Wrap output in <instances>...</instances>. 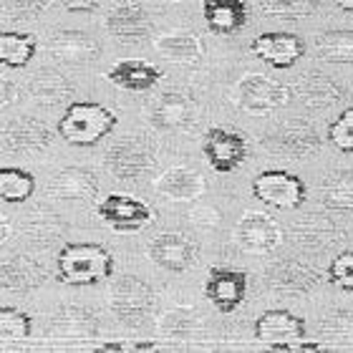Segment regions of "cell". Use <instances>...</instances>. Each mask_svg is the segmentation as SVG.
I'll use <instances>...</instances> for the list:
<instances>
[{
  "mask_svg": "<svg viewBox=\"0 0 353 353\" xmlns=\"http://www.w3.org/2000/svg\"><path fill=\"white\" fill-rule=\"evenodd\" d=\"M56 275L63 285H96L114 275V255L96 243H66L56 258Z\"/></svg>",
  "mask_w": 353,
  "mask_h": 353,
  "instance_id": "6da1fadb",
  "label": "cell"
},
{
  "mask_svg": "<svg viewBox=\"0 0 353 353\" xmlns=\"http://www.w3.org/2000/svg\"><path fill=\"white\" fill-rule=\"evenodd\" d=\"M117 121V114L106 109L103 103L74 101L66 109V114L59 119L56 132L71 147H94L96 141L111 134Z\"/></svg>",
  "mask_w": 353,
  "mask_h": 353,
  "instance_id": "7a4b0ae2",
  "label": "cell"
},
{
  "mask_svg": "<svg viewBox=\"0 0 353 353\" xmlns=\"http://www.w3.org/2000/svg\"><path fill=\"white\" fill-rule=\"evenodd\" d=\"M157 305L154 290L144 280L124 275L111 283L109 290V308L117 316V321L126 328H137L152 316Z\"/></svg>",
  "mask_w": 353,
  "mask_h": 353,
  "instance_id": "3957f363",
  "label": "cell"
},
{
  "mask_svg": "<svg viewBox=\"0 0 353 353\" xmlns=\"http://www.w3.org/2000/svg\"><path fill=\"white\" fill-rule=\"evenodd\" d=\"M235 103L250 117H265L290 103V88L265 74H248L235 86Z\"/></svg>",
  "mask_w": 353,
  "mask_h": 353,
  "instance_id": "277c9868",
  "label": "cell"
},
{
  "mask_svg": "<svg viewBox=\"0 0 353 353\" xmlns=\"http://www.w3.org/2000/svg\"><path fill=\"white\" fill-rule=\"evenodd\" d=\"M103 162H106V170L117 179H137V176L154 170L157 149L144 137L129 134V137L111 141V147L103 154Z\"/></svg>",
  "mask_w": 353,
  "mask_h": 353,
  "instance_id": "5b68a950",
  "label": "cell"
},
{
  "mask_svg": "<svg viewBox=\"0 0 353 353\" xmlns=\"http://www.w3.org/2000/svg\"><path fill=\"white\" fill-rule=\"evenodd\" d=\"M305 182L293 172L265 170L252 179V194L275 210H298L305 202Z\"/></svg>",
  "mask_w": 353,
  "mask_h": 353,
  "instance_id": "8992f818",
  "label": "cell"
},
{
  "mask_svg": "<svg viewBox=\"0 0 353 353\" xmlns=\"http://www.w3.org/2000/svg\"><path fill=\"white\" fill-rule=\"evenodd\" d=\"M265 149H270L272 154H283L288 159H303L321 152L323 139L318 129L305 119H290L285 124H280L275 132H270L260 141Z\"/></svg>",
  "mask_w": 353,
  "mask_h": 353,
  "instance_id": "52a82bcc",
  "label": "cell"
},
{
  "mask_svg": "<svg viewBox=\"0 0 353 353\" xmlns=\"http://www.w3.org/2000/svg\"><path fill=\"white\" fill-rule=\"evenodd\" d=\"M248 139L235 129L228 126H212L202 137V154L214 172L230 174L248 159Z\"/></svg>",
  "mask_w": 353,
  "mask_h": 353,
  "instance_id": "ba28073f",
  "label": "cell"
},
{
  "mask_svg": "<svg viewBox=\"0 0 353 353\" xmlns=\"http://www.w3.org/2000/svg\"><path fill=\"white\" fill-rule=\"evenodd\" d=\"M255 339L278 351H295L305 339V321L285 308L265 310L255 323Z\"/></svg>",
  "mask_w": 353,
  "mask_h": 353,
  "instance_id": "9c48e42d",
  "label": "cell"
},
{
  "mask_svg": "<svg viewBox=\"0 0 353 353\" xmlns=\"http://www.w3.org/2000/svg\"><path fill=\"white\" fill-rule=\"evenodd\" d=\"M197 103L182 91H164L152 106L149 114V124L162 134H182L190 132L197 124Z\"/></svg>",
  "mask_w": 353,
  "mask_h": 353,
  "instance_id": "30bf717a",
  "label": "cell"
},
{
  "mask_svg": "<svg viewBox=\"0 0 353 353\" xmlns=\"http://www.w3.org/2000/svg\"><path fill=\"white\" fill-rule=\"evenodd\" d=\"M265 283L272 293L295 298V295L313 293L323 283V275L313 265L298 263V260H278L265 270Z\"/></svg>",
  "mask_w": 353,
  "mask_h": 353,
  "instance_id": "8fae6325",
  "label": "cell"
},
{
  "mask_svg": "<svg viewBox=\"0 0 353 353\" xmlns=\"http://www.w3.org/2000/svg\"><path fill=\"white\" fill-rule=\"evenodd\" d=\"M99 220L106 222L117 232H139L144 225L152 222L154 212L149 210L147 202L132 194H109L96 205Z\"/></svg>",
  "mask_w": 353,
  "mask_h": 353,
  "instance_id": "7c38bea8",
  "label": "cell"
},
{
  "mask_svg": "<svg viewBox=\"0 0 353 353\" xmlns=\"http://www.w3.org/2000/svg\"><path fill=\"white\" fill-rule=\"evenodd\" d=\"M290 243L303 250L323 252L346 243V230L339 228V222H333L325 214H305L290 225Z\"/></svg>",
  "mask_w": 353,
  "mask_h": 353,
  "instance_id": "4fadbf2b",
  "label": "cell"
},
{
  "mask_svg": "<svg viewBox=\"0 0 353 353\" xmlns=\"http://www.w3.org/2000/svg\"><path fill=\"white\" fill-rule=\"evenodd\" d=\"M280 240H283V230L265 212H248L235 228L237 248L248 255H268L278 248Z\"/></svg>",
  "mask_w": 353,
  "mask_h": 353,
  "instance_id": "5bb4252c",
  "label": "cell"
},
{
  "mask_svg": "<svg viewBox=\"0 0 353 353\" xmlns=\"http://www.w3.org/2000/svg\"><path fill=\"white\" fill-rule=\"evenodd\" d=\"M205 298L220 313H232L248 298V275L235 268H212L205 280Z\"/></svg>",
  "mask_w": 353,
  "mask_h": 353,
  "instance_id": "9a60e30c",
  "label": "cell"
},
{
  "mask_svg": "<svg viewBox=\"0 0 353 353\" xmlns=\"http://www.w3.org/2000/svg\"><path fill=\"white\" fill-rule=\"evenodd\" d=\"M250 51L272 68H293L305 56V41L298 33H263L252 38Z\"/></svg>",
  "mask_w": 353,
  "mask_h": 353,
  "instance_id": "2e32d148",
  "label": "cell"
},
{
  "mask_svg": "<svg viewBox=\"0 0 353 353\" xmlns=\"http://www.w3.org/2000/svg\"><path fill=\"white\" fill-rule=\"evenodd\" d=\"M197 243L184 232H162L149 243V258L152 263L170 272H184L197 263Z\"/></svg>",
  "mask_w": 353,
  "mask_h": 353,
  "instance_id": "e0dca14e",
  "label": "cell"
},
{
  "mask_svg": "<svg viewBox=\"0 0 353 353\" xmlns=\"http://www.w3.org/2000/svg\"><path fill=\"white\" fill-rule=\"evenodd\" d=\"M48 336L56 341H91L99 336V318L81 305H61L51 313L48 321Z\"/></svg>",
  "mask_w": 353,
  "mask_h": 353,
  "instance_id": "ac0fdd59",
  "label": "cell"
},
{
  "mask_svg": "<svg viewBox=\"0 0 353 353\" xmlns=\"http://www.w3.org/2000/svg\"><path fill=\"white\" fill-rule=\"evenodd\" d=\"M48 53L61 63H71V66H83L99 59L101 46L94 36H88L86 30H53L48 36Z\"/></svg>",
  "mask_w": 353,
  "mask_h": 353,
  "instance_id": "d6986e66",
  "label": "cell"
},
{
  "mask_svg": "<svg viewBox=\"0 0 353 353\" xmlns=\"http://www.w3.org/2000/svg\"><path fill=\"white\" fill-rule=\"evenodd\" d=\"M106 30L121 43H141L152 33V18L137 3H121L106 15Z\"/></svg>",
  "mask_w": 353,
  "mask_h": 353,
  "instance_id": "ffe728a7",
  "label": "cell"
},
{
  "mask_svg": "<svg viewBox=\"0 0 353 353\" xmlns=\"http://www.w3.org/2000/svg\"><path fill=\"white\" fill-rule=\"evenodd\" d=\"M99 176L86 167H63L48 182V197L66 199V202H83L96 197Z\"/></svg>",
  "mask_w": 353,
  "mask_h": 353,
  "instance_id": "44dd1931",
  "label": "cell"
},
{
  "mask_svg": "<svg viewBox=\"0 0 353 353\" xmlns=\"http://www.w3.org/2000/svg\"><path fill=\"white\" fill-rule=\"evenodd\" d=\"M53 141V132L43 121L30 117L13 119L3 129V147L8 152H43Z\"/></svg>",
  "mask_w": 353,
  "mask_h": 353,
  "instance_id": "7402d4cb",
  "label": "cell"
},
{
  "mask_svg": "<svg viewBox=\"0 0 353 353\" xmlns=\"http://www.w3.org/2000/svg\"><path fill=\"white\" fill-rule=\"evenodd\" d=\"M248 3L245 0H202V18L210 33L232 36L248 23Z\"/></svg>",
  "mask_w": 353,
  "mask_h": 353,
  "instance_id": "603a6c76",
  "label": "cell"
},
{
  "mask_svg": "<svg viewBox=\"0 0 353 353\" xmlns=\"http://www.w3.org/2000/svg\"><path fill=\"white\" fill-rule=\"evenodd\" d=\"M103 76H106L109 83L124 88V91H149V88H154L159 83L162 68H157L154 63L141 59H126L114 63Z\"/></svg>",
  "mask_w": 353,
  "mask_h": 353,
  "instance_id": "cb8c5ba5",
  "label": "cell"
},
{
  "mask_svg": "<svg viewBox=\"0 0 353 353\" xmlns=\"http://www.w3.org/2000/svg\"><path fill=\"white\" fill-rule=\"evenodd\" d=\"M66 232V225L61 222V217L56 212H51L48 207H36L26 214V220L21 222V235L23 240L36 248V250H46L51 248L61 235Z\"/></svg>",
  "mask_w": 353,
  "mask_h": 353,
  "instance_id": "d4e9b609",
  "label": "cell"
},
{
  "mask_svg": "<svg viewBox=\"0 0 353 353\" xmlns=\"http://www.w3.org/2000/svg\"><path fill=\"white\" fill-rule=\"evenodd\" d=\"M157 192L172 202H194L207 192V182L190 167H172L157 179Z\"/></svg>",
  "mask_w": 353,
  "mask_h": 353,
  "instance_id": "484cf974",
  "label": "cell"
},
{
  "mask_svg": "<svg viewBox=\"0 0 353 353\" xmlns=\"http://www.w3.org/2000/svg\"><path fill=\"white\" fill-rule=\"evenodd\" d=\"M0 275H3V288L10 293H30L46 280L43 265L28 255H6Z\"/></svg>",
  "mask_w": 353,
  "mask_h": 353,
  "instance_id": "4316f807",
  "label": "cell"
},
{
  "mask_svg": "<svg viewBox=\"0 0 353 353\" xmlns=\"http://www.w3.org/2000/svg\"><path fill=\"white\" fill-rule=\"evenodd\" d=\"M30 99L38 103V106H61V103H68L74 99V83L68 76H63L56 68H41L28 83Z\"/></svg>",
  "mask_w": 353,
  "mask_h": 353,
  "instance_id": "83f0119b",
  "label": "cell"
},
{
  "mask_svg": "<svg viewBox=\"0 0 353 353\" xmlns=\"http://www.w3.org/2000/svg\"><path fill=\"white\" fill-rule=\"evenodd\" d=\"M295 96L305 103L308 109H328L346 99V88L339 81H333L331 76L323 74H305L301 81L295 83Z\"/></svg>",
  "mask_w": 353,
  "mask_h": 353,
  "instance_id": "f1b7e54d",
  "label": "cell"
},
{
  "mask_svg": "<svg viewBox=\"0 0 353 353\" xmlns=\"http://www.w3.org/2000/svg\"><path fill=\"white\" fill-rule=\"evenodd\" d=\"M157 51L162 53L167 61L179 63V66H197L205 56V43L194 33L176 30V33H167V36L157 38Z\"/></svg>",
  "mask_w": 353,
  "mask_h": 353,
  "instance_id": "f546056e",
  "label": "cell"
},
{
  "mask_svg": "<svg viewBox=\"0 0 353 353\" xmlns=\"http://www.w3.org/2000/svg\"><path fill=\"white\" fill-rule=\"evenodd\" d=\"M318 197L331 212H353V170H333L325 174Z\"/></svg>",
  "mask_w": 353,
  "mask_h": 353,
  "instance_id": "4dcf8cb0",
  "label": "cell"
},
{
  "mask_svg": "<svg viewBox=\"0 0 353 353\" xmlns=\"http://www.w3.org/2000/svg\"><path fill=\"white\" fill-rule=\"evenodd\" d=\"M36 48L38 41L30 33L6 30L0 36V61H3L6 68H26L36 56Z\"/></svg>",
  "mask_w": 353,
  "mask_h": 353,
  "instance_id": "1f68e13d",
  "label": "cell"
},
{
  "mask_svg": "<svg viewBox=\"0 0 353 353\" xmlns=\"http://www.w3.org/2000/svg\"><path fill=\"white\" fill-rule=\"evenodd\" d=\"M316 56L325 63H353V30H323L316 36Z\"/></svg>",
  "mask_w": 353,
  "mask_h": 353,
  "instance_id": "d6a6232c",
  "label": "cell"
},
{
  "mask_svg": "<svg viewBox=\"0 0 353 353\" xmlns=\"http://www.w3.org/2000/svg\"><path fill=\"white\" fill-rule=\"evenodd\" d=\"M36 192V176L21 167H3L0 170V194L3 202H13L21 205Z\"/></svg>",
  "mask_w": 353,
  "mask_h": 353,
  "instance_id": "836d02e7",
  "label": "cell"
},
{
  "mask_svg": "<svg viewBox=\"0 0 353 353\" xmlns=\"http://www.w3.org/2000/svg\"><path fill=\"white\" fill-rule=\"evenodd\" d=\"M199 325H202V318L197 310L190 305H179V308L164 313L159 331L172 341H190L199 331Z\"/></svg>",
  "mask_w": 353,
  "mask_h": 353,
  "instance_id": "e575fe53",
  "label": "cell"
},
{
  "mask_svg": "<svg viewBox=\"0 0 353 353\" xmlns=\"http://www.w3.org/2000/svg\"><path fill=\"white\" fill-rule=\"evenodd\" d=\"M260 13L268 18H280V21H298L308 18L321 8V0H258Z\"/></svg>",
  "mask_w": 353,
  "mask_h": 353,
  "instance_id": "d590c367",
  "label": "cell"
},
{
  "mask_svg": "<svg viewBox=\"0 0 353 353\" xmlns=\"http://www.w3.org/2000/svg\"><path fill=\"white\" fill-rule=\"evenodd\" d=\"M321 336L328 341L353 343V310H331L318 323Z\"/></svg>",
  "mask_w": 353,
  "mask_h": 353,
  "instance_id": "8d00e7d4",
  "label": "cell"
},
{
  "mask_svg": "<svg viewBox=\"0 0 353 353\" xmlns=\"http://www.w3.org/2000/svg\"><path fill=\"white\" fill-rule=\"evenodd\" d=\"M33 333V321L28 313L18 308H0V336L3 341H26Z\"/></svg>",
  "mask_w": 353,
  "mask_h": 353,
  "instance_id": "74e56055",
  "label": "cell"
},
{
  "mask_svg": "<svg viewBox=\"0 0 353 353\" xmlns=\"http://www.w3.org/2000/svg\"><path fill=\"white\" fill-rule=\"evenodd\" d=\"M328 141L343 154H353V106L341 111L328 124Z\"/></svg>",
  "mask_w": 353,
  "mask_h": 353,
  "instance_id": "f35d334b",
  "label": "cell"
},
{
  "mask_svg": "<svg viewBox=\"0 0 353 353\" xmlns=\"http://www.w3.org/2000/svg\"><path fill=\"white\" fill-rule=\"evenodd\" d=\"M328 283L339 290L353 293V250L339 252L328 265Z\"/></svg>",
  "mask_w": 353,
  "mask_h": 353,
  "instance_id": "ab89813d",
  "label": "cell"
},
{
  "mask_svg": "<svg viewBox=\"0 0 353 353\" xmlns=\"http://www.w3.org/2000/svg\"><path fill=\"white\" fill-rule=\"evenodd\" d=\"M48 0H3V10L13 21H30L38 13H43Z\"/></svg>",
  "mask_w": 353,
  "mask_h": 353,
  "instance_id": "60d3db41",
  "label": "cell"
},
{
  "mask_svg": "<svg viewBox=\"0 0 353 353\" xmlns=\"http://www.w3.org/2000/svg\"><path fill=\"white\" fill-rule=\"evenodd\" d=\"M59 3L71 13H91V10L101 6L103 0H59Z\"/></svg>",
  "mask_w": 353,
  "mask_h": 353,
  "instance_id": "b9f144b4",
  "label": "cell"
},
{
  "mask_svg": "<svg viewBox=\"0 0 353 353\" xmlns=\"http://www.w3.org/2000/svg\"><path fill=\"white\" fill-rule=\"evenodd\" d=\"M3 103H13V86H10V83L8 81H3Z\"/></svg>",
  "mask_w": 353,
  "mask_h": 353,
  "instance_id": "7bdbcfd3",
  "label": "cell"
},
{
  "mask_svg": "<svg viewBox=\"0 0 353 353\" xmlns=\"http://www.w3.org/2000/svg\"><path fill=\"white\" fill-rule=\"evenodd\" d=\"M341 10H346V13H353V0H333Z\"/></svg>",
  "mask_w": 353,
  "mask_h": 353,
  "instance_id": "ee69618b",
  "label": "cell"
},
{
  "mask_svg": "<svg viewBox=\"0 0 353 353\" xmlns=\"http://www.w3.org/2000/svg\"><path fill=\"white\" fill-rule=\"evenodd\" d=\"M170 3H174V0H170Z\"/></svg>",
  "mask_w": 353,
  "mask_h": 353,
  "instance_id": "f6af8a7d",
  "label": "cell"
}]
</instances>
